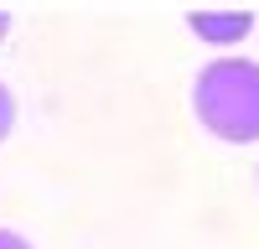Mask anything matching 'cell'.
Here are the masks:
<instances>
[{
  "mask_svg": "<svg viewBox=\"0 0 259 249\" xmlns=\"http://www.w3.org/2000/svg\"><path fill=\"white\" fill-rule=\"evenodd\" d=\"M192 109L202 130L228 145L259 140V62L249 57H212L192 83Z\"/></svg>",
  "mask_w": 259,
  "mask_h": 249,
  "instance_id": "obj_1",
  "label": "cell"
},
{
  "mask_svg": "<svg viewBox=\"0 0 259 249\" xmlns=\"http://www.w3.org/2000/svg\"><path fill=\"white\" fill-rule=\"evenodd\" d=\"M187 26L197 31L207 47H239L254 31V11H192Z\"/></svg>",
  "mask_w": 259,
  "mask_h": 249,
  "instance_id": "obj_2",
  "label": "cell"
},
{
  "mask_svg": "<svg viewBox=\"0 0 259 249\" xmlns=\"http://www.w3.org/2000/svg\"><path fill=\"white\" fill-rule=\"evenodd\" d=\"M11 130H16V99H11L6 83H0V140H6Z\"/></svg>",
  "mask_w": 259,
  "mask_h": 249,
  "instance_id": "obj_3",
  "label": "cell"
},
{
  "mask_svg": "<svg viewBox=\"0 0 259 249\" xmlns=\"http://www.w3.org/2000/svg\"><path fill=\"white\" fill-rule=\"evenodd\" d=\"M0 249H31V239H21L16 228H0Z\"/></svg>",
  "mask_w": 259,
  "mask_h": 249,
  "instance_id": "obj_4",
  "label": "cell"
},
{
  "mask_svg": "<svg viewBox=\"0 0 259 249\" xmlns=\"http://www.w3.org/2000/svg\"><path fill=\"white\" fill-rule=\"evenodd\" d=\"M6 31H11V11H0V42H6Z\"/></svg>",
  "mask_w": 259,
  "mask_h": 249,
  "instance_id": "obj_5",
  "label": "cell"
}]
</instances>
